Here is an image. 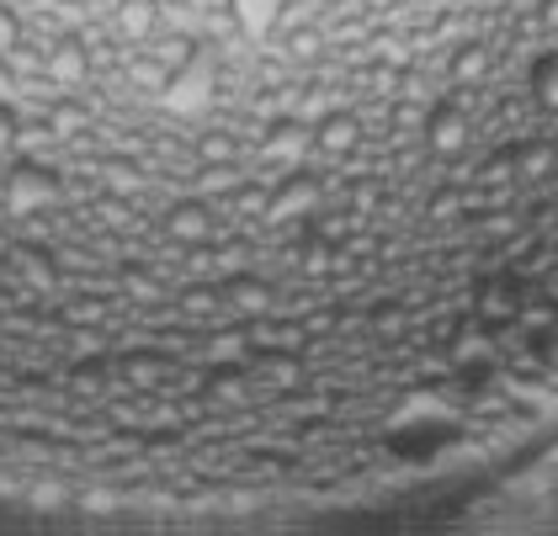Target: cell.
Segmentation results:
<instances>
[{"label": "cell", "instance_id": "3957f363", "mask_svg": "<svg viewBox=\"0 0 558 536\" xmlns=\"http://www.w3.org/2000/svg\"><path fill=\"white\" fill-rule=\"evenodd\" d=\"M234 33L245 38V48H266V42L282 33V16H288V0H223Z\"/></svg>", "mask_w": 558, "mask_h": 536}, {"label": "cell", "instance_id": "8fae6325", "mask_svg": "<svg viewBox=\"0 0 558 536\" xmlns=\"http://www.w3.org/2000/svg\"><path fill=\"white\" fill-rule=\"evenodd\" d=\"M421 123H426V107H415V101H399L388 112V127H399V133H421Z\"/></svg>", "mask_w": 558, "mask_h": 536}, {"label": "cell", "instance_id": "277c9868", "mask_svg": "<svg viewBox=\"0 0 558 536\" xmlns=\"http://www.w3.org/2000/svg\"><path fill=\"white\" fill-rule=\"evenodd\" d=\"M308 144H314L319 155H330V160H345V155L362 144V118L345 112V107H336V112H325L319 123L308 127Z\"/></svg>", "mask_w": 558, "mask_h": 536}, {"label": "cell", "instance_id": "5b68a950", "mask_svg": "<svg viewBox=\"0 0 558 536\" xmlns=\"http://www.w3.org/2000/svg\"><path fill=\"white\" fill-rule=\"evenodd\" d=\"M526 90H532V101H537L543 112H558V48L537 53V59L526 64Z\"/></svg>", "mask_w": 558, "mask_h": 536}, {"label": "cell", "instance_id": "ba28073f", "mask_svg": "<svg viewBox=\"0 0 558 536\" xmlns=\"http://www.w3.org/2000/svg\"><path fill=\"white\" fill-rule=\"evenodd\" d=\"M319 48H325V33H319V27H293V33L282 38V53H288V59H314Z\"/></svg>", "mask_w": 558, "mask_h": 536}, {"label": "cell", "instance_id": "5bb4252c", "mask_svg": "<svg viewBox=\"0 0 558 536\" xmlns=\"http://www.w3.org/2000/svg\"><path fill=\"white\" fill-rule=\"evenodd\" d=\"M478 5H489V11H495V5H511V0H478Z\"/></svg>", "mask_w": 558, "mask_h": 536}, {"label": "cell", "instance_id": "9c48e42d", "mask_svg": "<svg viewBox=\"0 0 558 536\" xmlns=\"http://www.w3.org/2000/svg\"><path fill=\"white\" fill-rule=\"evenodd\" d=\"M373 330L384 334V340H399V334H404V308H399V303H378V308H373Z\"/></svg>", "mask_w": 558, "mask_h": 536}, {"label": "cell", "instance_id": "7a4b0ae2", "mask_svg": "<svg viewBox=\"0 0 558 536\" xmlns=\"http://www.w3.org/2000/svg\"><path fill=\"white\" fill-rule=\"evenodd\" d=\"M421 138H426V149L436 160H463L469 155V112L463 107H452V101H441V107H430L426 123H421Z\"/></svg>", "mask_w": 558, "mask_h": 536}, {"label": "cell", "instance_id": "8992f818", "mask_svg": "<svg viewBox=\"0 0 558 536\" xmlns=\"http://www.w3.org/2000/svg\"><path fill=\"white\" fill-rule=\"evenodd\" d=\"M515 308H521V303H515L511 282H484V288H478V319H484V325H506V319H515Z\"/></svg>", "mask_w": 558, "mask_h": 536}, {"label": "cell", "instance_id": "6da1fadb", "mask_svg": "<svg viewBox=\"0 0 558 536\" xmlns=\"http://www.w3.org/2000/svg\"><path fill=\"white\" fill-rule=\"evenodd\" d=\"M314 203H319V181L303 166L282 170V175L271 181V197H266V223H288V218H303V223H308Z\"/></svg>", "mask_w": 558, "mask_h": 536}, {"label": "cell", "instance_id": "7c38bea8", "mask_svg": "<svg viewBox=\"0 0 558 536\" xmlns=\"http://www.w3.org/2000/svg\"><path fill=\"white\" fill-rule=\"evenodd\" d=\"M511 175H515V155H495L489 166L478 170V181H489V186H495V181H511Z\"/></svg>", "mask_w": 558, "mask_h": 536}, {"label": "cell", "instance_id": "4fadbf2b", "mask_svg": "<svg viewBox=\"0 0 558 536\" xmlns=\"http://www.w3.org/2000/svg\"><path fill=\"white\" fill-rule=\"evenodd\" d=\"M378 197H384V192H378V181H362V186L351 192V212H362V218H367V212L378 207Z\"/></svg>", "mask_w": 558, "mask_h": 536}, {"label": "cell", "instance_id": "30bf717a", "mask_svg": "<svg viewBox=\"0 0 558 536\" xmlns=\"http://www.w3.org/2000/svg\"><path fill=\"white\" fill-rule=\"evenodd\" d=\"M548 166H554V149L548 144H532V149L515 155V175H543Z\"/></svg>", "mask_w": 558, "mask_h": 536}, {"label": "cell", "instance_id": "52a82bcc", "mask_svg": "<svg viewBox=\"0 0 558 536\" xmlns=\"http://www.w3.org/2000/svg\"><path fill=\"white\" fill-rule=\"evenodd\" d=\"M484 70H489V53H484L478 42H458V48H452V81L458 85L478 81Z\"/></svg>", "mask_w": 558, "mask_h": 536}]
</instances>
